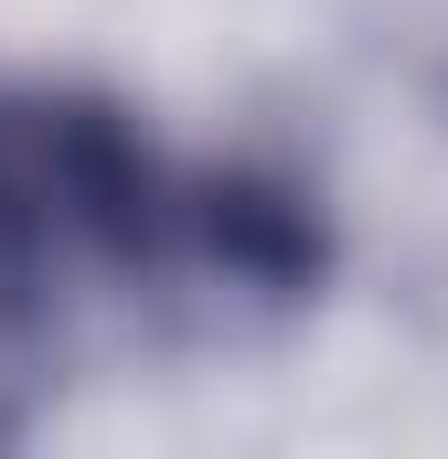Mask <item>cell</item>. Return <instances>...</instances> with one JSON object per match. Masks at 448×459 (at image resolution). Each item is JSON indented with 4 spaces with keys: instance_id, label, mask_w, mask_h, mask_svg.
<instances>
[{
    "instance_id": "2",
    "label": "cell",
    "mask_w": 448,
    "mask_h": 459,
    "mask_svg": "<svg viewBox=\"0 0 448 459\" xmlns=\"http://www.w3.org/2000/svg\"><path fill=\"white\" fill-rule=\"evenodd\" d=\"M332 289V204L267 150L193 160L182 235L160 278V321L182 332H278Z\"/></svg>"
},
{
    "instance_id": "1",
    "label": "cell",
    "mask_w": 448,
    "mask_h": 459,
    "mask_svg": "<svg viewBox=\"0 0 448 459\" xmlns=\"http://www.w3.org/2000/svg\"><path fill=\"white\" fill-rule=\"evenodd\" d=\"M193 160L86 75H0V332L43 342L75 310H150L171 278Z\"/></svg>"
}]
</instances>
